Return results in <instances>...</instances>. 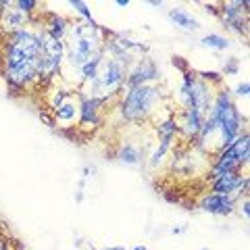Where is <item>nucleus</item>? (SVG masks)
I'll use <instances>...</instances> for the list:
<instances>
[{
	"label": "nucleus",
	"instance_id": "nucleus-1",
	"mask_svg": "<svg viewBox=\"0 0 250 250\" xmlns=\"http://www.w3.org/2000/svg\"><path fill=\"white\" fill-rule=\"evenodd\" d=\"M42 44L40 36L27 29L15 31L6 52V75L17 85H25L40 75Z\"/></svg>",
	"mask_w": 250,
	"mask_h": 250
},
{
	"label": "nucleus",
	"instance_id": "nucleus-2",
	"mask_svg": "<svg viewBox=\"0 0 250 250\" xmlns=\"http://www.w3.org/2000/svg\"><path fill=\"white\" fill-rule=\"evenodd\" d=\"M67 52L69 62L77 69L103 57V40H100V29L96 23H75L71 27V40H69Z\"/></svg>",
	"mask_w": 250,
	"mask_h": 250
},
{
	"label": "nucleus",
	"instance_id": "nucleus-3",
	"mask_svg": "<svg viewBox=\"0 0 250 250\" xmlns=\"http://www.w3.org/2000/svg\"><path fill=\"white\" fill-rule=\"evenodd\" d=\"M208 115L213 117V121L217 125L219 138H221V146L228 148L233 140L240 136V125H242V117L238 113L236 104L231 103L228 92H219L215 103L210 104Z\"/></svg>",
	"mask_w": 250,
	"mask_h": 250
},
{
	"label": "nucleus",
	"instance_id": "nucleus-4",
	"mask_svg": "<svg viewBox=\"0 0 250 250\" xmlns=\"http://www.w3.org/2000/svg\"><path fill=\"white\" fill-rule=\"evenodd\" d=\"M161 100V94L156 88L150 85H138V88H131L127 92V96L123 100V117L129 121H140L148 117L150 113H154L156 104Z\"/></svg>",
	"mask_w": 250,
	"mask_h": 250
},
{
	"label": "nucleus",
	"instance_id": "nucleus-5",
	"mask_svg": "<svg viewBox=\"0 0 250 250\" xmlns=\"http://www.w3.org/2000/svg\"><path fill=\"white\" fill-rule=\"evenodd\" d=\"M248 154H250L248 134L238 136L228 148H223L221 156L217 159L215 169H213V179L219 177V175H223V173H229V171H238V167L246 165V163H248Z\"/></svg>",
	"mask_w": 250,
	"mask_h": 250
},
{
	"label": "nucleus",
	"instance_id": "nucleus-6",
	"mask_svg": "<svg viewBox=\"0 0 250 250\" xmlns=\"http://www.w3.org/2000/svg\"><path fill=\"white\" fill-rule=\"evenodd\" d=\"M40 36V44H42V61H40V75L52 77L59 71L61 61H62V52H65V44L62 40H57L52 38L48 31H42Z\"/></svg>",
	"mask_w": 250,
	"mask_h": 250
},
{
	"label": "nucleus",
	"instance_id": "nucleus-7",
	"mask_svg": "<svg viewBox=\"0 0 250 250\" xmlns=\"http://www.w3.org/2000/svg\"><path fill=\"white\" fill-rule=\"evenodd\" d=\"M127 59L129 57H117L113 54L108 61H103V71L98 73V82L104 90H117L123 83L127 75Z\"/></svg>",
	"mask_w": 250,
	"mask_h": 250
},
{
	"label": "nucleus",
	"instance_id": "nucleus-8",
	"mask_svg": "<svg viewBox=\"0 0 250 250\" xmlns=\"http://www.w3.org/2000/svg\"><path fill=\"white\" fill-rule=\"evenodd\" d=\"M154 77H159V69H156V65L152 61L144 59V61H140L138 67L129 73L127 83L131 85V88H138V85H146V82L154 80Z\"/></svg>",
	"mask_w": 250,
	"mask_h": 250
},
{
	"label": "nucleus",
	"instance_id": "nucleus-9",
	"mask_svg": "<svg viewBox=\"0 0 250 250\" xmlns=\"http://www.w3.org/2000/svg\"><path fill=\"white\" fill-rule=\"evenodd\" d=\"M202 208L213 215H229L233 210V198L223 196V194H208V196L202 200Z\"/></svg>",
	"mask_w": 250,
	"mask_h": 250
},
{
	"label": "nucleus",
	"instance_id": "nucleus-10",
	"mask_svg": "<svg viewBox=\"0 0 250 250\" xmlns=\"http://www.w3.org/2000/svg\"><path fill=\"white\" fill-rule=\"evenodd\" d=\"M169 19L173 21L177 27L188 29V31H196V29L200 27L198 19L194 17L192 13H188L186 9H182V6H175V9H171V11H169Z\"/></svg>",
	"mask_w": 250,
	"mask_h": 250
},
{
	"label": "nucleus",
	"instance_id": "nucleus-11",
	"mask_svg": "<svg viewBox=\"0 0 250 250\" xmlns=\"http://www.w3.org/2000/svg\"><path fill=\"white\" fill-rule=\"evenodd\" d=\"M104 98H83L82 100V125H98V108L103 106Z\"/></svg>",
	"mask_w": 250,
	"mask_h": 250
},
{
	"label": "nucleus",
	"instance_id": "nucleus-12",
	"mask_svg": "<svg viewBox=\"0 0 250 250\" xmlns=\"http://www.w3.org/2000/svg\"><path fill=\"white\" fill-rule=\"evenodd\" d=\"M186 121H184V131L188 136H196L200 134V127H202V121H205V115H200L196 108H186Z\"/></svg>",
	"mask_w": 250,
	"mask_h": 250
},
{
	"label": "nucleus",
	"instance_id": "nucleus-13",
	"mask_svg": "<svg viewBox=\"0 0 250 250\" xmlns=\"http://www.w3.org/2000/svg\"><path fill=\"white\" fill-rule=\"evenodd\" d=\"M23 21H25V17H23V13L19 9H2V27L9 29V31H19V27L23 25Z\"/></svg>",
	"mask_w": 250,
	"mask_h": 250
},
{
	"label": "nucleus",
	"instance_id": "nucleus-14",
	"mask_svg": "<svg viewBox=\"0 0 250 250\" xmlns=\"http://www.w3.org/2000/svg\"><path fill=\"white\" fill-rule=\"evenodd\" d=\"M140 159H142V152L134 144H125L119 152V161L125 163V165H138Z\"/></svg>",
	"mask_w": 250,
	"mask_h": 250
},
{
	"label": "nucleus",
	"instance_id": "nucleus-15",
	"mask_svg": "<svg viewBox=\"0 0 250 250\" xmlns=\"http://www.w3.org/2000/svg\"><path fill=\"white\" fill-rule=\"evenodd\" d=\"M200 46H205V48H213V50H225L229 48V40L219 34H208L200 40Z\"/></svg>",
	"mask_w": 250,
	"mask_h": 250
},
{
	"label": "nucleus",
	"instance_id": "nucleus-16",
	"mask_svg": "<svg viewBox=\"0 0 250 250\" xmlns=\"http://www.w3.org/2000/svg\"><path fill=\"white\" fill-rule=\"evenodd\" d=\"M77 113H80V108H77L73 103H62L59 108H57V119L61 123H71L75 121Z\"/></svg>",
	"mask_w": 250,
	"mask_h": 250
},
{
	"label": "nucleus",
	"instance_id": "nucleus-17",
	"mask_svg": "<svg viewBox=\"0 0 250 250\" xmlns=\"http://www.w3.org/2000/svg\"><path fill=\"white\" fill-rule=\"evenodd\" d=\"M46 31L52 36V38H57V40H62V36H65V31H67V23L62 17H57L54 15L52 21H50V25L46 27Z\"/></svg>",
	"mask_w": 250,
	"mask_h": 250
},
{
	"label": "nucleus",
	"instance_id": "nucleus-18",
	"mask_svg": "<svg viewBox=\"0 0 250 250\" xmlns=\"http://www.w3.org/2000/svg\"><path fill=\"white\" fill-rule=\"evenodd\" d=\"M175 131H177V123H175L173 119H167L165 123H161V125H159V134H161V138L171 140V138L175 136Z\"/></svg>",
	"mask_w": 250,
	"mask_h": 250
},
{
	"label": "nucleus",
	"instance_id": "nucleus-19",
	"mask_svg": "<svg viewBox=\"0 0 250 250\" xmlns=\"http://www.w3.org/2000/svg\"><path fill=\"white\" fill-rule=\"evenodd\" d=\"M71 6H73V9H75L77 13H80V15H83L85 21H88V23H96V21H94L92 13H90V9H88V4H85V2H80V0H71Z\"/></svg>",
	"mask_w": 250,
	"mask_h": 250
},
{
	"label": "nucleus",
	"instance_id": "nucleus-20",
	"mask_svg": "<svg viewBox=\"0 0 250 250\" xmlns=\"http://www.w3.org/2000/svg\"><path fill=\"white\" fill-rule=\"evenodd\" d=\"M17 6L21 13H29V11H34V6H38V2L36 0H19Z\"/></svg>",
	"mask_w": 250,
	"mask_h": 250
},
{
	"label": "nucleus",
	"instance_id": "nucleus-21",
	"mask_svg": "<svg viewBox=\"0 0 250 250\" xmlns=\"http://www.w3.org/2000/svg\"><path fill=\"white\" fill-rule=\"evenodd\" d=\"M248 88H250V83H248V82L240 83L238 88H236V94H238V96H248Z\"/></svg>",
	"mask_w": 250,
	"mask_h": 250
},
{
	"label": "nucleus",
	"instance_id": "nucleus-22",
	"mask_svg": "<svg viewBox=\"0 0 250 250\" xmlns=\"http://www.w3.org/2000/svg\"><path fill=\"white\" fill-rule=\"evenodd\" d=\"M131 250H148L144 244H138V246H134V248H131Z\"/></svg>",
	"mask_w": 250,
	"mask_h": 250
},
{
	"label": "nucleus",
	"instance_id": "nucleus-23",
	"mask_svg": "<svg viewBox=\"0 0 250 250\" xmlns=\"http://www.w3.org/2000/svg\"><path fill=\"white\" fill-rule=\"evenodd\" d=\"M117 4H119V6H127L129 2H127V0H117Z\"/></svg>",
	"mask_w": 250,
	"mask_h": 250
},
{
	"label": "nucleus",
	"instance_id": "nucleus-24",
	"mask_svg": "<svg viewBox=\"0 0 250 250\" xmlns=\"http://www.w3.org/2000/svg\"><path fill=\"white\" fill-rule=\"evenodd\" d=\"M104 250H125L123 246H113V248H104Z\"/></svg>",
	"mask_w": 250,
	"mask_h": 250
},
{
	"label": "nucleus",
	"instance_id": "nucleus-25",
	"mask_svg": "<svg viewBox=\"0 0 250 250\" xmlns=\"http://www.w3.org/2000/svg\"><path fill=\"white\" fill-rule=\"evenodd\" d=\"M202 250H207V248H202Z\"/></svg>",
	"mask_w": 250,
	"mask_h": 250
}]
</instances>
